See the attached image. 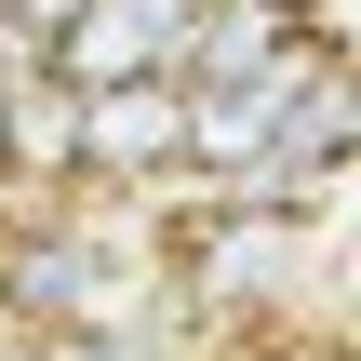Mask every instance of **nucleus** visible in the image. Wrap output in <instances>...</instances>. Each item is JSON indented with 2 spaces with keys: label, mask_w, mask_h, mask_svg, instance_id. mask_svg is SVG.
<instances>
[{
  "label": "nucleus",
  "mask_w": 361,
  "mask_h": 361,
  "mask_svg": "<svg viewBox=\"0 0 361 361\" xmlns=\"http://www.w3.org/2000/svg\"><path fill=\"white\" fill-rule=\"evenodd\" d=\"M201 0H67V27L40 40V67L67 94H121V80H174Z\"/></svg>",
  "instance_id": "obj_1"
},
{
  "label": "nucleus",
  "mask_w": 361,
  "mask_h": 361,
  "mask_svg": "<svg viewBox=\"0 0 361 361\" xmlns=\"http://www.w3.org/2000/svg\"><path fill=\"white\" fill-rule=\"evenodd\" d=\"M161 174H188V94H174V80L80 94V188H121V201H147Z\"/></svg>",
  "instance_id": "obj_2"
},
{
  "label": "nucleus",
  "mask_w": 361,
  "mask_h": 361,
  "mask_svg": "<svg viewBox=\"0 0 361 361\" xmlns=\"http://www.w3.org/2000/svg\"><path fill=\"white\" fill-rule=\"evenodd\" d=\"M295 40H308V13H295V0H201V27H188V54H174V94L255 80V67H281Z\"/></svg>",
  "instance_id": "obj_3"
},
{
  "label": "nucleus",
  "mask_w": 361,
  "mask_h": 361,
  "mask_svg": "<svg viewBox=\"0 0 361 361\" xmlns=\"http://www.w3.org/2000/svg\"><path fill=\"white\" fill-rule=\"evenodd\" d=\"M0 121H13V54H0ZM0 201H13V134H0Z\"/></svg>",
  "instance_id": "obj_4"
}]
</instances>
